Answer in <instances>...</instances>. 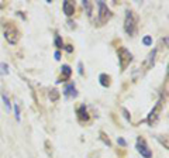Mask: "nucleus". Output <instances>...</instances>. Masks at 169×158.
Here are the masks:
<instances>
[{"mask_svg": "<svg viewBox=\"0 0 169 158\" xmlns=\"http://www.w3.org/2000/svg\"><path fill=\"white\" fill-rule=\"evenodd\" d=\"M124 31L127 32L128 35H134L137 32V19L134 16V13L131 10L125 12V20H124Z\"/></svg>", "mask_w": 169, "mask_h": 158, "instance_id": "1", "label": "nucleus"}, {"mask_svg": "<svg viewBox=\"0 0 169 158\" xmlns=\"http://www.w3.org/2000/svg\"><path fill=\"white\" fill-rule=\"evenodd\" d=\"M4 38L7 40V43L9 44H17L19 43V30H17V27L14 24H11V23H7V24H4Z\"/></svg>", "mask_w": 169, "mask_h": 158, "instance_id": "2", "label": "nucleus"}, {"mask_svg": "<svg viewBox=\"0 0 169 158\" xmlns=\"http://www.w3.org/2000/svg\"><path fill=\"white\" fill-rule=\"evenodd\" d=\"M97 7H99V14H97L99 24H104V23H107V21L111 19V16H113L111 10L107 7V4H106L104 1H97Z\"/></svg>", "mask_w": 169, "mask_h": 158, "instance_id": "3", "label": "nucleus"}, {"mask_svg": "<svg viewBox=\"0 0 169 158\" xmlns=\"http://www.w3.org/2000/svg\"><path fill=\"white\" fill-rule=\"evenodd\" d=\"M117 54H118V63H120V68H121V71H124L128 65H130L131 61H132V54H131L125 47L118 48Z\"/></svg>", "mask_w": 169, "mask_h": 158, "instance_id": "4", "label": "nucleus"}, {"mask_svg": "<svg viewBox=\"0 0 169 158\" xmlns=\"http://www.w3.org/2000/svg\"><path fill=\"white\" fill-rule=\"evenodd\" d=\"M162 105H163L162 100H158L156 102V105L150 112L148 117H147V123H148L150 126H155L156 123H158L159 117H161V112H162Z\"/></svg>", "mask_w": 169, "mask_h": 158, "instance_id": "5", "label": "nucleus"}, {"mask_svg": "<svg viewBox=\"0 0 169 158\" xmlns=\"http://www.w3.org/2000/svg\"><path fill=\"white\" fill-rule=\"evenodd\" d=\"M137 150H138V152H140L144 158H152V152H151V150L148 148L145 140L141 139V137H138V140H137Z\"/></svg>", "mask_w": 169, "mask_h": 158, "instance_id": "6", "label": "nucleus"}, {"mask_svg": "<svg viewBox=\"0 0 169 158\" xmlns=\"http://www.w3.org/2000/svg\"><path fill=\"white\" fill-rule=\"evenodd\" d=\"M78 119L79 121H89V113H87V109L84 105H82L78 109Z\"/></svg>", "mask_w": 169, "mask_h": 158, "instance_id": "7", "label": "nucleus"}, {"mask_svg": "<svg viewBox=\"0 0 169 158\" xmlns=\"http://www.w3.org/2000/svg\"><path fill=\"white\" fill-rule=\"evenodd\" d=\"M64 95L71 96V97H76V96H78V92H76V89H75V83L66 85L65 89H64Z\"/></svg>", "mask_w": 169, "mask_h": 158, "instance_id": "8", "label": "nucleus"}, {"mask_svg": "<svg viewBox=\"0 0 169 158\" xmlns=\"http://www.w3.org/2000/svg\"><path fill=\"white\" fill-rule=\"evenodd\" d=\"M155 55H156V48H154L152 52H150L148 58L145 59V62H144V65H145V68H147V69L151 68V66H154V62H155Z\"/></svg>", "mask_w": 169, "mask_h": 158, "instance_id": "9", "label": "nucleus"}, {"mask_svg": "<svg viewBox=\"0 0 169 158\" xmlns=\"http://www.w3.org/2000/svg\"><path fill=\"white\" fill-rule=\"evenodd\" d=\"M62 7H64V13H65L68 17H69V16H72V14L75 13V6H73V3L68 1V0H66V1H64Z\"/></svg>", "mask_w": 169, "mask_h": 158, "instance_id": "10", "label": "nucleus"}, {"mask_svg": "<svg viewBox=\"0 0 169 158\" xmlns=\"http://www.w3.org/2000/svg\"><path fill=\"white\" fill-rule=\"evenodd\" d=\"M99 81H100V85L104 86V88H109L110 86V76L106 75V74H102L99 76Z\"/></svg>", "mask_w": 169, "mask_h": 158, "instance_id": "11", "label": "nucleus"}, {"mask_svg": "<svg viewBox=\"0 0 169 158\" xmlns=\"http://www.w3.org/2000/svg\"><path fill=\"white\" fill-rule=\"evenodd\" d=\"M61 69H62V79H64V81L69 79V76H71V74H72L71 66H69V65H62Z\"/></svg>", "mask_w": 169, "mask_h": 158, "instance_id": "12", "label": "nucleus"}, {"mask_svg": "<svg viewBox=\"0 0 169 158\" xmlns=\"http://www.w3.org/2000/svg\"><path fill=\"white\" fill-rule=\"evenodd\" d=\"M83 6H84V9H86V14H87V17H90V19H92V9H93V4H92L90 1L84 0Z\"/></svg>", "mask_w": 169, "mask_h": 158, "instance_id": "13", "label": "nucleus"}, {"mask_svg": "<svg viewBox=\"0 0 169 158\" xmlns=\"http://www.w3.org/2000/svg\"><path fill=\"white\" fill-rule=\"evenodd\" d=\"M59 92L58 90H57V89H51V90H49V99H51L52 102H57L59 99Z\"/></svg>", "mask_w": 169, "mask_h": 158, "instance_id": "14", "label": "nucleus"}, {"mask_svg": "<svg viewBox=\"0 0 169 158\" xmlns=\"http://www.w3.org/2000/svg\"><path fill=\"white\" fill-rule=\"evenodd\" d=\"M100 139H102V140L104 141V144H107L109 147H111V141H110V139H109V137L106 136V133H104V131H100Z\"/></svg>", "mask_w": 169, "mask_h": 158, "instance_id": "15", "label": "nucleus"}, {"mask_svg": "<svg viewBox=\"0 0 169 158\" xmlns=\"http://www.w3.org/2000/svg\"><path fill=\"white\" fill-rule=\"evenodd\" d=\"M55 47L57 48H64V41H62V38L59 37V35L55 37Z\"/></svg>", "mask_w": 169, "mask_h": 158, "instance_id": "16", "label": "nucleus"}, {"mask_svg": "<svg viewBox=\"0 0 169 158\" xmlns=\"http://www.w3.org/2000/svg\"><path fill=\"white\" fill-rule=\"evenodd\" d=\"M14 116H16V120L17 121L21 120V117H20V106L17 105V103L14 105Z\"/></svg>", "mask_w": 169, "mask_h": 158, "instance_id": "17", "label": "nucleus"}, {"mask_svg": "<svg viewBox=\"0 0 169 158\" xmlns=\"http://www.w3.org/2000/svg\"><path fill=\"white\" fill-rule=\"evenodd\" d=\"M1 97H3V102H4V105H6V107L10 110L11 109V103H10V100H9V97H7L4 93H1Z\"/></svg>", "mask_w": 169, "mask_h": 158, "instance_id": "18", "label": "nucleus"}, {"mask_svg": "<svg viewBox=\"0 0 169 158\" xmlns=\"http://www.w3.org/2000/svg\"><path fill=\"white\" fill-rule=\"evenodd\" d=\"M143 43H144V45H147V47H148V45L152 44V38H151L150 35H145V37L143 38Z\"/></svg>", "mask_w": 169, "mask_h": 158, "instance_id": "19", "label": "nucleus"}, {"mask_svg": "<svg viewBox=\"0 0 169 158\" xmlns=\"http://www.w3.org/2000/svg\"><path fill=\"white\" fill-rule=\"evenodd\" d=\"M0 68H1V74H9V66H7V63H4V62H1L0 63Z\"/></svg>", "mask_w": 169, "mask_h": 158, "instance_id": "20", "label": "nucleus"}, {"mask_svg": "<svg viewBox=\"0 0 169 158\" xmlns=\"http://www.w3.org/2000/svg\"><path fill=\"white\" fill-rule=\"evenodd\" d=\"M117 143H118V144H120V146H123V147H125V146H127V143H125V140H124V139H121V137H118V139H117Z\"/></svg>", "mask_w": 169, "mask_h": 158, "instance_id": "21", "label": "nucleus"}, {"mask_svg": "<svg viewBox=\"0 0 169 158\" xmlns=\"http://www.w3.org/2000/svg\"><path fill=\"white\" fill-rule=\"evenodd\" d=\"M123 113H124V117H125L127 120H130V119H131V116L128 114V110H127V109H123Z\"/></svg>", "mask_w": 169, "mask_h": 158, "instance_id": "22", "label": "nucleus"}, {"mask_svg": "<svg viewBox=\"0 0 169 158\" xmlns=\"http://www.w3.org/2000/svg\"><path fill=\"white\" fill-rule=\"evenodd\" d=\"M68 27H69V28H75L76 25H75V23H73L72 20H68Z\"/></svg>", "mask_w": 169, "mask_h": 158, "instance_id": "23", "label": "nucleus"}, {"mask_svg": "<svg viewBox=\"0 0 169 158\" xmlns=\"http://www.w3.org/2000/svg\"><path fill=\"white\" fill-rule=\"evenodd\" d=\"M65 50L68 51V52H69V54H71L72 51H73V47H72V45H66V47H65Z\"/></svg>", "mask_w": 169, "mask_h": 158, "instance_id": "24", "label": "nucleus"}, {"mask_svg": "<svg viewBox=\"0 0 169 158\" xmlns=\"http://www.w3.org/2000/svg\"><path fill=\"white\" fill-rule=\"evenodd\" d=\"M55 59H57V61H59V59H61V54H59V51H57V52H55Z\"/></svg>", "mask_w": 169, "mask_h": 158, "instance_id": "25", "label": "nucleus"}, {"mask_svg": "<svg viewBox=\"0 0 169 158\" xmlns=\"http://www.w3.org/2000/svg\"><path fill=\"white\" fill-rule=\"evenodd\" d=\"M78 68H79L78 72L80 74V75H82V74H83V69H82V63H80V62H79V66H78Z\"/></svg>", "mask_w": 169, "mask_h": 158, "instance_id": "26", "label": "nucleus"}]
</instances>
